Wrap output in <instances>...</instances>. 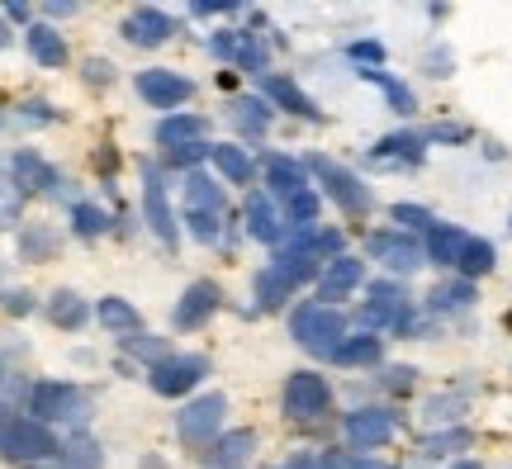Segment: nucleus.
Segmentation results:
<instances>
[{"mask_svg":"<svg viewBox=\"0 0 512 469\" xmlns=\"http://www.w3.org/2000/svg\"><path fill=\"white\" fill-rule=\"evenodd\" d=\"M366 252L380 261V266H389V271H418L422 261H427V252H422V242L413 233H394V228H384V233H370L366 237Z\"/></svg>","mask_w":512,"mask_h":469,"instance_id":"nucleus-9","label":"nucleus"},{"mask_svg":"<svg viewBox=\"0 0 512 469\" xmlns=\"http://www.w3.org/2000/svg\"><path fill=\"white\" fill-rule=\"evenodd\" d=\"M29 413L34 422H86V398L76 384H62V379H43L29 389Z\"/></svg>","mask_w":512,"mask_h":469,"instance_id":"nucleus-3","label":"nucleus"},{"mask_svg":"<svg viewBox=\"0 0 512 469\" xmlns=\"http://www.w3.org/2000/svg\"><path fill=\"white\" fill-rule=\"evenodd\" d=\"M5 308H10V313H29V308H34V299H29L24 289H10V294H5Z\"/></svg>","mask_w":512,"mask_h":469,"instance_id":"nucleus-52","label":"nucleus"},{"mask_svg":"<svg viewBox=\"0 0 512 469\" xmlns=\"http://www.w3.org/2000/svg\"><path fill=\"white\" fill-rule=\"evenodd\" d=\"M290 337L304 346V351L332 361V351L347 342V318H342L337 308H328V304H299L290 313Z\"/></svg>","mask_w":512,"mask_h":469,"instance_id":"nucleus-1","label":"nucleus"},{"mask_svg":"<svg viewBox=\"0 0 512 469\" xmlns=\"http://www.w3.org/2000/svg\"><path fill=\"white\" fill-rule=\"evenodd\" d=\"M209 53L223 62H238L247 76H266V43L252 29H219L209 38Z\"/></svg>","mask_w":512,"mask_h":469,"instance_id":"nucleus-8","label":"nucleus"},{"mask_svg":"<svg viewBox=\"0 0 512 469\" xmlns=\"http://www.w3.org/2000/svg\"><path fill=\"white\" fill-rule=\"evenodd\" d=\"M209 162L219 166V176L228 185H247L252 181V157H247V152H242V147H233V143H214V152H209Z\"/></svg>","mask_w":512,"mask_h":469,"instance_id":"nucleus-27","label":"nucleus"},{"mask_svg":"<svg viewBox=\"0 0 512 469\" xmlns=\"http://www.w3.org/2000/svg\"><path fill=\"white\" fill-rule=\"evenodd\" d=\"M456 271H460V280H470V285H475L479 275H489L494 271V242H484V237H465V252H460Z\"/></svg>","mask_w":512,"mask_h":469,"instance_id":"nucleus-31","label":"nucleus"},{"mask_svg":"<svg viewBox=\"0 0 512 469\" xmlns=\"http://www.w3.org/2000/svg\"><path fill=\"white\" fill-rule=\"evenodd\" d=\"M204 375H209V361H204V356H166L162 365L147 370V384H152V394L181 398V394H190Z\"/></svg>","mask_w":512,"mask_h":469,"instance_id":"nucleus-7","label":"nucleus"},{"mask_svg":"<svg viewBox=\"0 0 512 469\" xmlns=\"http://www.w3.org/2000/svg\"><path fill=\"white\" fill-rule=\"evenodd\" d=\"M0 15H5V19H19V24H24V19H29V5H5Z\"/></svg>","mask_w":512,"mask_h":469,"instance_id":"nucleus-53","label":"nucleus"},{"mask_svg":"<svg viewBox=\"0 0 512 469\" xmlns=\"http://www.w3.org/2000/svg\"><path fill=\"white\" fill-rule=\"evenodd\" d=\"M361 81H370V86H380V91H384V100H389V109H394V114H413V109H418V100H413V91L403 86L399 76L380 72V67H361Z\"/></svg>","mask_w":512,"mask_h":469,"instance_id":"nucleus-29","label":"nucleus"},{"mask_svg":"<svg viewBox=\"0 0 512 469\" xmlns=\"http://www.w3.org/2000/svg\"><path fill=\"white\" fill-rule=\"evenodd\" d=\"M19 190L15 185H0V228H10V223H19Z\"/></svg>","mask_w":512,"mask_h":469,"instance_id":"nucleus-46","label":"nucleus"},{"mask_svg":"<svg viewBox=\"0 0 512 469\" xmlns=\"http://www.w3.org/2000/svg\"><path fill=\"white\" fill-rule=\"evenodd\" d=\"M370 469H394V465H370Z\"/></svg>","mask_w":512,"mask_h":469,"instance_id":"nucleus-58","label":"nucleus"},{"mask_svg":"<svg viewBox=\"0 0 512 469\" xmlns=\"http://www.w3.org/2000/svg\"><path fill=\"white\" fill-rule=\"evenodd\" d=\"M62 465L67 469H95L100 465V446H95L91 436H76L72 446H62Z\"/></svg>","mask_w":512,"mask_h":469,"instance_id":"nucleus-39","label":"nucleus"},{"mask_svg":"<svg viewBox=\"0 0 512 469\" xmlns=\"http://www.w3.org/2000/svg\"><path fill=\"white\" fill-rule=\"evenodd\" d=\"M19 252L29 256V261H48V256L57 252V233L43 228V223H34V228H24V237H19Z\"/></svg>","mask_w":512,"mask_h":469,"instance_id":"nucleus-34","label":"nucleus"},{"mask_svg":"<svg viewBox=\"0 0 512 469\" xmlns=\"http://www.w3.org/2000/svg\"><path fill=\"white\" fill-rule=\"evenodd\" d=\"M508 332H512V308H508Z\"/></svg>","mask_w":512,"mask_h":469,"instance_id":"nucleus-59","label":"nucleus"},{"mask_svg":"<svg viewBox=\"0 0 512 469\" xmlns=\"http://www.w3.org/2000/svg\"><path fill=\"white\" fill-rule=\"evenodd\" d=\"M138 95H143L152 109H176L185 105L190 95H195V81L181 72H171V67H152V72H138Z\"/></svg>","mask_w":512,"mask_h":469,"instance_id":"nucleus-10","label":"nucleus"},{"mask_svg":"<svg viewBox=\"0 0 512 469\" xmlns=\"http://www.w3.org/2000/svg\"><path fill=\"white\" fill-rule=\"evenodd\" d=\"M185 214H223V190L204 171L185 176Z\"/></svg>","mask_w":512,"mask_h":469,"instance_id":"nucleus-23","label":"nucleus"},{"mask_svg":"<svg viewBox=\"0 0 512 469\" xmlns=\"http://www.w3.org/2000/svg\"><path fill=\"white\" fill-rule=\"evenodd\" d=\"M290 294H294V285H285V280H280L271 266L256 275V304H261V308H280L285 299H290Z\"/></svg>","mask_w":512,"mask_h":469,"instance_id":"nucleus-36","label":"nucleus"},{"mask_svg":"<svg viewBox=\"0 0 512 469\" xmlns=\"http://www.w3.org/2000/svg\"><path fill=\"white\" fill-rule=\"evenodd\" d=\"M48 318H53L57 327H81L86 318H91V308L76 299L72 289H57L53 294V304H48Z\"/></svg>","mask_w":512,"mask_h":469,"instance_id":"nucleus-33","label":"nucleus"},{"mask_svg":"<svg viewBox=\"0 0 512 469\" xmlns=\"http://www.w3.org/2000/svg\"><path fill=\"white\" fill-rule=\"evenodd\" d=\"M95 318L105 323V332H114V337H138L143 332V313L128 304V299H100V308H95Z\"/></svg>","mask_w":512,"mask_h":469,"instance_id":"nucleus-22","label":"nucleus"},{"mask_svg":"<svg viewBox=\"0 0 512 469\" xmlns=\"http://www.w3.org/2000/svg\"><path fill=\"white\" fill-rule=\"evenodd\" d=\"M427 417H432V422H456L460 398H432V403H427Z\"/></svg>","mask_w":512,"mask_h":469,"instance_id":"nucleus-47","label":"nucleus"},{"mask_svg":"<svg viewBox=\"0 0 512 469\" xmlns=\"http://www.w3.org/2000/svg\"><path fill=\"white\" fill-rule=\"evenodd\" d=\"M427 143H465L470 138V128H460V124H437L432 133H422Z\"/></svg>","mask_w":512,"mask_h":469,"instance_id":"nucleus-48","label":"nucleus"},{"mask_svg":"<svg viewBox=\"0 0 512 469\" xmlns=\"http://www.w3.org/2000/svg\"><path fill=\"white\" fill-rule=\"evenodd\" d=\"M318 469H370V460H361V455H323L318 460Z\"/></svg>","mask_w":512,"mask_h":469,"instance_id":"nucleus-49","label":"nucleus"},{"mask_svg":"<svg viewBox=\"0 0 512 469\" xmlns=\"http://www.w3.org/2000/svg\"><path fill=\"white\" fill-rule=\"evenodd\" d=\"M256 451V432H247V427H238V432H223L219 441H214V469H238L247 465V455Z\"/></svg>","mask_w":512,"mask_h":469,"instance_id":"nucleus-25","label":"nucleus"},{"mask_svg":"<svg viewBox=\"0 0 512 469\" xmlns=\"http://www.w3.org/2000/svg\"><path fill=\"white\" fill-rule=\"evenodd\" d=\"M10 171H15V190L19 195H43V190H53L57 185V171L38 152H19L15 162H10Z\"/></svg>","mask_w":512,"mask_h":469,"instance_id":"nucleus-20","label":"nucleus"},{"mask_svg":"<svg viewBox=\"0 0 512 469\" xmlns=\"http://www.w3.org/2000/svg\"><path fill=\"white\" fill-rule=\"evenodd\" d=\"M247 233L256 237V242H266V247H280V237H285V223H280V214H275V204L266 190H252L247 195Z\"/></svg>","mask_w":512,"mask_h":469,"instance_id":"nucleus-19","label":"nucleus"},{"mask_svg":"<svg viewBox=\"0 0 512 469\" xmlns=\"http://www.w3.org/2000/svg\"><path fill=\"white\" fill-rule=\"evenodd\" d=\"M124 346L133 351V356H143V361H152V365H162V361H166V346L157 342V337H124Z\"/></svg>","mask_w":512,"mask_h":469,"instance_id":"nucleus-44","label":"nucleus"},{"mask_svg":"<svg viewBox=\"0 0 512 469\" xmlns=\"http://www.w3.org/2000/svg\"><path fill=\"white\" fill-rule=\"evenodd\" d=\"M304 190H313L304 162H294L285 152H271V157H266V195L294 199V195H304Z\"/></svg>","mask_w":512,"mask_h":469,"instance_id":"nucleus-18","label":"nucleus"},{"mask_svg":"<svg viewBox=\"0 0 512 469\" xmlns=\"http://www.w3.org/2000/svg\"><path fill=\"white\" fill-rule=\"evenodd\" d=\"M29 53L43 62V67H67V38L48 29V24H34L29 29Z\"/></svg>","mask_w":512,"mask_h":469,"instance_id":"nucleus-30","label":"nucleus"},{"mask_svg":"<svg viewBox=\"0 0 512 469\" xmlns=\"http://www.w3.org/2000/svg\"><path fill=\"white\" fill-rule=\"evenodd\" d=\"M427 76H451V53H446V48H432V53H427Z\"/></svg>","mask_w":512,"mask_h":469,"instance_id":"nucleus-51","label":"nucleus"},{"mask_svg":"<svg viewBox=\"0 0 512 469\" xmlns=\"http://www.w3.org/2000/svg\"><path fill=\"white\" fill-rule=\"evenodd\" d=\"M470 304H475V285H470V280H460V275L427 294V308H432V313H465Z\"/></svg>","mask_w":512,"mask_h":469,"instance_id":"nucleus-28","label":"nucleus"},{"mask_svg":"<svg viewBox=\"0 0 512 469\" xmlns=\"http://www.w3.org/2000/svg\"><path fill=\"white\" fill-rule=\"evenodd\" d=\"M290 469H318V465H313V460H294Z\"/></svg>","mask_w":512,"mask_h":469,"instance_id":"nucleus-57","label":"nucleus"},{"mask_svg":"<svg viewBox=\"0 0 512 469\" xmlns=\"http://www.w3.org/2000/svg\"><path fill=\"white\" fill-rule=\"evenodd\" d=\"M384 356V342L375 337V332H361V337H347V342L332 351V365H347V370H356V365H375Z\"/></svg>","mask_w":512,"mask_h":469,"instance_id":"nucleus-26","label":"nucleus"},{"mask_svg":"<svg viewBox=\"0 0 512 469\" xmlns=\"http://www.w3.org/2000/svg\"><path fill=\"white\" fill-rule=\"evenodd\" d=\"M347 57H356V62H366V67H380L384 62V43H375V38H361V43H351Z\"/></svg>","mask_w":512,"mask_h":469,"instance_id":"nucleus-45","label":"nucleus"},{"mask_svg":"<svg viewBox=\"0 0 512 469\" xmlns=\"http://www.w3.org/2000/svg\"><path fill=\"white\" fill-rule=\"evenodd\" d=\"M470 441H475V436L465 432V427H451V432H437V436H427V441H422L418 451L427 455V460H437V455H456V451H465Z\"/></svg>","mask_w":512,"mask_h":469,"instance_id":"nucleus-35","label":"nucleus"},{"mask_svg":"<svg viewBox=\"0 0 512 469\" xmlns=\"http://www.w3.org/2000/svg\"><path fill=\"white\" fill-rule=\"evenodd\" d=\"M143 218L147 228L157 233L162 247H176V214H171V199H166V185L157 176V166H143Z\"/></svg>","mask_w":512,"mask_h":469,"instance_id":"nucleus-11","label":"nucleus"},{"mask_svg":"<svg viewBox=\"0 0 512 469\" xmlns=\"http://www.w3.org/2000/svg\"><path fill=\"white\" fill-rule=\"evenodd\" d=\"M72 228H76V237H100L105 228H110V218H105V209H95V204H76Z\"/></svg>","mask_w":512,"mask_h":469,"instance_id":"nucleus-40","label":"nucleus"},{"mask_svg":"<svg viewBox=\"0 0 512 469\" xmlns=\"http://www.w3.org/2000/svg\"><path fill=\"white\" fill-rule=\"evenodd\" d=\"M204 119L200 114H171V119H162L157 124V143L171 152V147H181V143H204Z\"/></svg>","mask_w":512,"mask_h":469,"instance_id":"nucleus-24","label":"nucleus"},{"mask_svg":"<svg viewBox=\"0 0 512 469\" xmlns=\"http://www.w3.org/2000/svg\"><path fill=\"white\" fill-rule=\"evenodd\" d=\"M304 171H313L318 181H323V190H328V199L342 209L347 218H366L370 204H375V195H370V185L356 176V171H347V166H337L332 157H304Z\"/></svg>","mask_w":512,"mask_h":469,"instance_id":"nucleus-2","label":"nucleus"},{"mask_svg":"<svg viewBox=\"0 0 512 469\" xmlns=\"http://www.w3.org/2000/svg\"><path fill=\"white\" fill-rule=\"evenodd\" d=\"M10 422H15V413H10V408L0 403V441H5V432H10Z\"/></svg>","mask_w":512,"mask_h":469,"instance_id":"nucleus-54","label":"nucleus"},{"mask_svg":"<svg viewBox=\"0 0 512 469\" xmlns=\"http://www.w3.org/2000/svg\"><path fill=\"white\" fill-rule=\"evenodd\" d=\"M223 413H228V398L223 394H200L190 398L181 413H176V436H181L185 446H209V441H219V427H223Z\"/></svg>","mask_w":512,"mask_h":469,"instance_id":"nucleus-4","label":"nucleus"},{"mask_svg":"<svg viewBox=\"0 0 512 469\" xmlns=\"http://www.w3.org/2000/svg\"><path fill=\"white\" fill-rule=\"evenodd\" d=\"M119 34H124L133 48H162L166 38L176 34V24H171V15L157 10V5H138V10L124 19V29H119Z\"/></svg>","mask_w":512,"mask_h":469,"instance_id":"nucleus-16","label":"nucleus"},{"mask_svg":"<svg viewBox=\"0 0 512 469\" xmlns=\"http://www.w3.org/2000/svg\"><path fill=\"white\" fill-rule=\"evenodd\" d=\"M285 218H290L294 228H318V195L304 190V195L285 199Z\"/></svg>","mask_w":512,"mask_h":469,"instance_id":"nucleus-38","label":"nucleus"},{"mask_svg":"<svg viewBox=\"0 0 512 469\" xmlns=\"http://www.w3.org/2000/svg\"><path fill=\"white\" fill-rule=\"evenodd\" d=\"M228 119H233L242 133H266V124H271V105L256 100V95H238V100H228Z\"/></svg>","mask_w":512,"mask_h":469,"instance_id":"nucleus-32","label":"nucleus"},{"mask_svg":"<svg viewBox=\"0 0 512 469\" xmlns=\"http://www.w3.org/2000/svg\"><path fill=\"white\" fill-rule=\"evenodd\" d=\"M394 427H399V417L389 413V408H356L342 422V436H347V446H356V451H375V446H384L394 436Z\"/></svg>","mask_w":512,"mask_h":469,"instance_id":"nucleus-12","label":"nucleus"},{"mask_svg":"<svg viewBox=\"0 0 512 469\" xmlns=\"http://www.w3.org/2000/svg\"><path fill=\"white\" fill-rule=\"evenodd\" d=\"M219 285L214 280H195V285L181 294V304L171 308V323L181 327V332H195V327H204L214 313H219Z\"/></svg>","mask_w":512,"mask_h":469,"instance_id":"nucleus-15","label":"nucleus"},{"mask_svg":"<svg viewBox=\"0 0 512 469\" xmlns=\"http://www.w3.org/2000/svg\"><path fill=\"white\" fill-rule=\"evenodd\" d=\"M185 223H190L195 242H204V247H214L223 237V214H185Z\"/></svg>","mask_w":512,"mask_h":469,"instance_id":"nucleus-41","label":"nucleus"},{"mask_svg":"<svg viewBox=\"0 0 512 469\" xmlns=\"http://www.w3.org/2000/svg\"><path fill=\"white\" fill-rule=\"evenodd\" d=\"M328 403H332V389L318 370H294V375L285 379V413H290L294 422L323 417L328 413Z\"/></svg>","mask_w":512,"mask_h":469,"instance_id":"nucleus-6","label":"nucleus"},{"mask_svg":"<svg viewBox=\"0 0 512 469\" xmlns=\"http://www.w3.org/2000/svg\"><path fill=\"white\" fill-rule=\"evenodd\" d=\"M389 394H408L413 384H418V370L413 365H394V370H384V379H380Z\"/></svg>","mask_w":512,"mask_h":469,"instance_id":"nucleus-43","label":"nucleus"},{"mask_svg":"<svg viewBox=\"0 0 512 469\" xmlns=\"http://www.w3.org/2000/svg\"><path fill=\"white\" fill-rule=\"evenodd\" d=\"M422 157H427L422 133H389L366 152V162L380 166V171H408V166H422Z\"/></svg>","mask_w":512,"mask_h":469,"instance_id":"nucleus-13","label":"nucleus"},{"mask_svg":"<svg viewBox=\"0 0 512 469\" xmlns=\"http://www.w3.org/2000/svg\"><path fill=\"white\" fill-rule=\"evenodd\" d=\"M0 48H10V24H5V15H0Z\"/></svg>","mask_w":512,"mask_h":469,"instance_id":"nucleus-55","label":"nucleus"},{"mask_svg":"<svg viewBox=\"0 0 512 469\" xmlns=\"http://www.w3.org/2000/svg\"><path fill=\"white\" fill-rule=\"evenodd\" d=\"M209 152H214V143H181V147L166 152V162L171 166H195V162H204Z\"/></svg>","mask_w":512,"mask_h":469,"instance_id":"nucleus-42","label":"nucleus"},{"mask_svg":"<svg viewBox=\"0 0 512 469\" xmlns=\"http://www.w3.org/2000/svg\"><path fill=\"white\" fill-rule=\"evenodd\" d=\"M389 214H394V223H403V233H422V237H427L432 228H437L432 209H422V204H394Z\"/></svg>","mask_w":512,"mask_h":469,"instance_id":"nucleus-37","label":"nucleus"},{"mask_svg":"<svg viewBox=\"0 0 512 469\" xmlns=\"http://www.w3.org/2000/svg\"><path fill=\"white\" fill-rule=\"evenodd\" d=\"M57 451H62V446H57V436L48 432L43 422H34V417H15V422H10V432H5V441H0V455H5V460H15V465L53 460Z\"/></svg>","mask_w":512,"mask_h":469,"instance_id":"nucleus-5","label":"nucleus"},{"mask_svg":"<svg viewBox=\"0 0 512 469\" xmlns=\"http://www.w3.org/2000/svg\"><path fill=\"white\" fill-rule=\"evenodd\" d=\"M361 280H366V261H356V256H337V261H328L323 266V275H318V299L328 308H337L342 299H351L356 289H361Z\"/></svg>","mask_w":512,"mask_h":469,"instance_id":"nucleus-14","label":"nucleus"},{"mask_svg":"<svg viewBox=\"0 0 512 469\" xmlns=\"http://www.w3.org/2000/svg\"><path fill=\"white\" fill-rule=\"evenodd\" d=\"M451 469H484V465H479V460H456Z\"/></svg>","mask_w":512,"mask_h":469,"instance_id":"nucleus-56","label":"nucleus"},{"mask_svg":"<svg viewBox=\"0 0 512 469\" xmlns=\"http://www.w3.org/2000/svg\"><path fill=\"white\" fill-rule=\"evenodd\" d=\"M465 237H470V233H460L456 223H437L432 233L422 237V252H427V261H432V266H451V271H456L460 252H465Z\"/></svg>","mask_w":512,"mask_h":469,"instance_id":"nucleus-21","label":"nucleus"},{"mask_svg":"<svg viewBox=\"0 0 512 469\" xmlns=\"http://www.w3.org/2000/svg\"><path fill=\"white\" fill-rule=\"evenodd\" d=\"M261 91H266V105H280V109H290L294 119H309V124H318L323 119V109L313 105L309 95L294 86L290 76H280V72H266L261 76Z\"/></svg>","mask_w":512,"mask_h":469,"instance_id":"nucleus-17","label":"nucleus"},{"mask_svg":"<svg viewBox=\"0 0 512 469\" xmlns=\"http://www.w3.org/2000/svg\"><path fill=\"white\" fill-rule=\"evenodd\" d=\"M86 81H91V86H110L114 67H110V62H100V57H91V62H86Z\"/></svg>","mask_w":512,"mask_h":469,"instance_id":"nucleus-50","label":"nucleus"}]
</instances>
